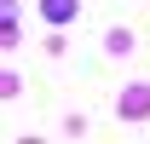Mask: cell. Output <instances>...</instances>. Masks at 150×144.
<instances>
[{
  "label": "cell",
  "instance_id": "6da1fadb",
  "mask_svg": "<svg viewBox=\"0 0 150 144\" xmlns=\"http://www.w3.org/2000/svg\"><path fill=\"white\" fill-rule=\"evenodd\" d=\"M46 18H52V23H69L75 18V0H46Z\"/></svg>",
  "mask_w": 150,
  "mask_h": 144
}]
</instances>
